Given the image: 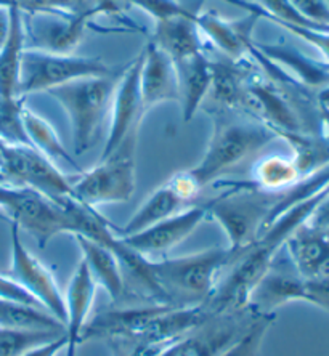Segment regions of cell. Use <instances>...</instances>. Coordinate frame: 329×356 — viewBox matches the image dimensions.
<instances>
[{"instance_id":"6da1fadb","label":"cell","mask_w":329,"mask_h":356,"mask_svg":"<svg viewBox=\"0 0 329 356\" xmlns=\"http://www.w3.org/2000/svg\"><path fill=\"white\" fill-rule=\"evenodd\" d=\"M328 193L329 186L288 209L267 229H264L248 249L239 252L236 260L230 265L228 275L218 281L216 292L206 305L212 315L238 312L249 307V298L255 286L268 273L271 265L283 252L288 239L302 225L309 222Z\"/></svg>"},{"instance_id":"7a4b0ae2","label":"cell","mask_w":329,"mask_h":356,"mask_svg":"<svg viewBox=\"0 0 329 356\" xmlns=\"http://www.w3.org/2000/svg\"><path fill=\"white\" fill-rule=\"evenodd\" d=\"M209 218L220 225L228 249L243 252L264 229L288 211L283 191L260 190L250 181L223 183L222 191L204 202Z\"/></svg>"},{"instance_id":"3957f363","label":"cell","mask_w":329,"mask_h":356,"mask_svg":"<svg viewBox=\"0 0 329 356\" xmlns=\"http://www.w3.org/2000/svg\"><path fill=\"white\" fill-rule=\"evenodd\" d=\"M209 113L212 134L204 156L193 169H188L202 190L278 138L275 130L248 114L218 106Z\"/></svg>"},{"instance_id":"277c9868","label":"cell","mask_w":329,"mask_h":356,"mask_svg":"<svg viewBox=\"0 0 329 356\" xmlns=\"http://www.w3.org/2000/svg\"><path fill=\"white\" fill-rule=\"evenodd\" d=\"M238 255L228 248H212L177 259H150V273L166 305L202 307L216 292L222 271Z\"/></svg>"},{"instance_id":"5b68a950","label":"cell","mask_w":329,"mask_h":356,"mask_svg":"<svg viewBox=\"0 0 329 356\" xmlns=\"http://www.w3.org/2000/svg\"><path fill=\"white\" fill-rule=\"evenodd\" d=\"M140 127L134 129L106 158L72 177L76 199L93 209L127 202L137 186V146Z\"/></svg>"},{"instance_id":"8992f818","label":"cell","mask_w":329,"mask_h":356,"mask_svg":"<svg viewBox=\"0 0 329 356\" xmlns=\"http://www.w3.org/2000/svg\"><path fill=\"white\" fill-rule=\"evenodd\" d=\"M119 74L82 77L47 93L58 102L70 118L76 154H83L95 143L98 129L111 104Z\"/></svg>"},{"instance_id":"52a82bcc","label":"cell","mask_w":329,"mask_h":356,"mask_svg":"<svg viewBox=\"0 0 329 356\" xmlns=\"http://www.w3.org/2000/svg\"><path fill=\"white\" fill-rule=\"evenodd\" d=\"M0 213L31 234L40 249L58 234L76 233L74 218L61 204L26 186H0Z\"/></svg>"},{"instance_id":"ba28073f","label":"cell","mask_w":329,"mask_h":356,"mask_svg":"<svg viewBox=\"0 0 329 356\" xmlns=\"http://www.w3.org/2000/svg\"><path fill=\"white\" fill-rule=\"evenodd\" d=\"M111 67L100 58L55 54L26 47L21 56L18 93L21 98L31 93L49 92L82 77L109 74Z\"/></svg>"},{"instance_id":"9c48e42d","label":"cell","mask_w":329,"mask_h":356,"mask_svg":"<svg viewBox=\"0 0 329 356\" xmlns=\"http://www.w3.org/2000/svg\"><path fill=\"white\" fill-rule=\"evenodd\" d=\"M289 302L312 303L329 315V280L302 276L286 255L284 259L278 255L250 294L249 307L259 313H276V308Z\"/></svg>"},{"instance_id":"30bf717a","label":"cell","mask_w":329,"mask_h":356,"mask_svg":"<svg viewBox=\"0 0 329 356\" xmlns=\"http://www.w3.org/2000/svg\"><path fill=\"white\" fill-rule=\"evenodd\" d=\"M0 172L10 185L31 188L58 204L74 196L72 177L31 145L5 143Z\"/></svg>"},{"instance_id":"8fae6325","label":"cell","mask_w":329,"mask_h":356,"mask_svg":"<svg viewBox=\"0 0 329 356\" xmlns=\"http://www.w3.org/2000/svg\"><path fill=\"white\" fill-rule=\"evenodd\" d=\"M10 243H12V265L5 276L28 292L39 303L42 310L50 313L65 326L66 300L54 271L26 249L21 241V229L15 223H10Z\"/></svg>"},{"instance_id":"7c38bea8","label":"cell","mask_w":329,"mask_h":356,"mask_svg":"<svg viewBox=\"0 0 329 356\" xmlns=\"http://www.w3.org/2000/svg\"><path fill=\"white\" fill-rule=\"evenodd\" d=\"M201 191L202 188L190 170H182L179 174H174L164 185L156 188L153 195L137 209V212L130 217L124 227H114V234L127 236V234L142 232V229L167 217L175 216L184 209L190 207V204L196 201Z\"/></svg>"},{"instance_id":"4fadbf2b","label":"cell","mask_w":329,"mask_h":356,"mask_svg":"<svg viewBox=\"0 0 329 356\" xmlns=\"http://www.w3.org/2000/svg\"><path fill=\"white\" fill-rule=\"evenodd\" d=\"M140 67H142V51L119 72L109 104L111 122L100 158H106L134 129L142 127L146 111L140 90Z\"/></svg>"},{"instance_id":"5bb4252c","label":"cell","mask_w":329,"mask_h":356,"mask_svg":"<svg viewBox=\"0 0 329 356\" xmlns=\"http://www.w3.org/2000/svg\"><path fill=\"white\" fill-rule=\"evenodd\" d=\"M209 218L206 204H193L175 216L167 217L161 222L151 225L142 232L127 234V236H116L135 252L145 255H163L170 252L180 243L191 236L198 227Z\"/></svg>"},{"instance_id":"9a60e30c","label":"cell","mask_w":329,"mask_h":356,"mask_svg":"<svg viewBox=\"0 0 329 356\" xmlns=\"http://www.w3.org/2000/svg\"><path fill=\"white\" fill-rule=\"evenodd\" d=\"M88 19L90 17H87V15L74 13H31L29 21L24 18L26 40H33L31 49L67 54L79 44Z\"/></svg>"},{"instance_id":"2e32d148","label":"cell","mask_w":329,"mask_h":356,"mask_svg":"<svg viewBox=\"0 0 329 356\" xmlns=\"http://www.w3.org/2000/svg\"><path fill=\"white\" fill-rule=\"evenodd\" d=\"M140 90L146 113L161 103L179 102V77L175 63L151 40L142 50Z\"/></svg>"},{"instance_id":"e0dca14e","label":"cell","mask_w":329,"mask_h":356,"mask_svg":"<svg viewBox=\"0 0 329 356\" xmlns=\"http://www.w3.org/2000/svg\"><path fill=\"white\" fill-rule=\"evenodd\" d=\"M259 19L260 17L255 12H249L243 19H225L214 12L196 15L201 35L211 40L223 56L232 60H244V55L254 44L252 31Z\"/></svg>"},{"instance_id":"ac0fdd59","label":"cell","mask_w":329,"mask_h":356,"mask_svg":"<svg viewBox=\"0 0 329 356\" xmlns=\"http://www.w3.org/2000/svg\"><path fill=\"white\" fill-rule=\"evenodd\" d=\"M286 257L297 273L315 280H329V229L307 222L284 245Z\"/></svg>"},{"instance_id":"d6986e66","label":"cell","mask_w":329,"mask_h":356,"mask_svg":"<svg viewBox=\"0 0 329 356\" xmlns=\"http://www.w3.org/2000/svg\"><path fill=\"white\" fill-rule=\"evenodd\" d=\"M95 291L97 282L93 281L86 261L81 260L74 275L71 277L65 296L66 356L77 355V347H79V343H82V332L87 326V319L92 312L93 300H95Z\"/></svg>"},{"instance_id":"ffe728a7","label":"cell","mask_w":329,"mask_h":356,"mask_svg":"<svg viewBox=\"0 0 329 356\" xmlns=\"http://www.w3.org/2000/svg\"><path fill=\"white\" fill-rule=\"evenodd\" d=\"M196 15H180V17L156 21L150 40L169 55L174 63L202 54L204 44L198 29Z\"/></svg>"},{"instance_id":"44dd1931","label":"cell","mask_w":329,"mask_h":356,"mask_svg":"<svg viewBox=\"0 0 329 356\" xmlns=\"http://www.w3.org/2000/svg\"><path fill=\"white\" fill-rule=\"evenodd\" d=\"M72 238L79 245L82 260L90 270V275L97 286L100 284L106 291L111 302H122L125 298V276L118 255L104 244L82 236V234H74Z\"/></svg>"},{"instance_id":"7402d4cb","label":"cell","mask_w":329,"mask_h":356,"mask_svg":"<svg viewBox=\"0 0 329 356\" xmlns=\"http://www.w3.org/2000/svg\"><path fill=\"white\" fill-rule=\"evenodd\" d=\"M177 77H179V102L182 104V118L185 122L196 116L206 97L211 92L212 71L211 60L204 51L190 58L177 61Z\"/></svg>"},{"instance_id":"603a6c76","label":"cell","mask_w":329,"mask_h":356,"mask_svg":"<svg viewBox=\"0 0 329 356\" xmlns=\"http://www.w3.org/2000/svg\"><path fill=\"white\" fill-rule=\"evenodd\" d=\"M211 71L212 83L209 93L216 106L230 111H241L248 79L252 72L246 61L232 60L222 55V58L211 60Z\"/></svg>"},{"instance_id":"cb8c5ba5","label":"cell","mask_w":329,"mask_h":356,"mask_svg":"<svg viewBox=\"0 0 329 356\" xmlns=\"http://www.w3.org/2000/svg\"><path fill=\"white\" fill-rule=\"evenodd\" d=\"M10 34L0 49V97L21 98L18 93L21 56L26 49L24 13L18 7L10 5Z\"/></svg>"},{"instance_id":"d4e9b609","label":"cell","mask_w":329,"mask_h":356,"mask_svg":"<svg viewBox=\"0 0 329 356\" xmlns=\"http://www.w3.org/2000/svg\"><path fill=\"white\" fill-rule=\"evenodd\" d=\"M21 118H23L26 137H28L29 145L33 146V148L40 151L45 158L55 162L58 167L70 165L77 172V174L82 172L81 167H77L74 158L67 153L66 146L63 145L58 132H56L55 127L49 122V120L42 118L40 114L34 113L33 109H29L26 104L23 106V111H21Z\"/></svg>"},{"instance_id":"484cf974","label":"cell","mask_w":329,"mask_h":356,"mask_svg":"<svg viewBox=\"0 0 329 356\" xmlns=\"http://www.w3.org/2000/svg\"><path fill=\"white\" fill-rule=\"evenodd\" d=\"M302 178L294 159L281 154L265 156L252 167L250 183L265 191H283L294 186Z\"/></svg>"},{"instance_id":"4316f807","label":"cell","mask_w":329,"mask_h":356,"mask_svg":"<svg viewBox=\"0 0 329 356\" xmlns=\"http://www.w3.org/2000/svg\"><path fill=\"white\" fill-rule=\"evenodd\" d=\"M61 334L65 332L0 326V356H21L35 345L49 342Z\"/></svg>"},{"instance_id":"83f0119b","label":"cell","mask_w":329,"mask_h":356,"mask_svg":"<svg viewBox=\"0 0 329 356\" xmlns=\"http://www.w3.org/2000/svg\"><path fill=\"white\" fill-rule=\"evenodd\" d=\"M275 319L276 313H260L248 331L217 356H259L264 339Z\"/></svg>"},{"instance_id":"f1b7e54d","label":"cell","mask_w":329,"mask_h":356,"mask_svg":"<svg viewBox=\"0 0 329 356\" xmlns=\"http://www.w3.org/2000/svg\"><path fill=\"white\" fill-rule=\"evenodd\" d=\"M23 98L0 97V138L12 145H29L23 127Z\"/></svg>"},{"instance_id":"f546056e","label":"cell","mask_w":329,"mask_h":356,"mask_svg":"<svg viewBox=\"0 0 329 356\" xmlns=\"http://www.w3.org/2000/svg\"><path fill=\"white\" fill-rule=\"evenodd\" d=\"M125 3H132L135 7L145 10L154 18V21L195 13L185 5H182L179 0H125Z\"/></svg>"},{"instance_id":"4dcf8cb0","label":"cell","mask_w":329,"mask_h":356,"mask_svg":"<svg viewBox=\"0 0 329 356\" xmlns=\"http://www.w3.org/2000/svg\"><path fill=\"white\" fill-rule=\"evenodd\" d=\"M174 343V342H172ZM170 343H109L114 356H159Z\"/></svg>"},{"instance_id":"1f68e13d","label":"cell","mask_w":329,"mask_h":356,"mask_svg":"<svg viewBox=\"0 0 329 356\" xmlns=\"http://www.w3.org/2000/svg\"><path fill=\"white\" fill-rule=\"evenodd\" d=\"M0 297L8 298V300H13V302L24 303V305L40 308L39 303L35 302L28 292L21 289V287L18 284H15L8 276H3V275H0Z\"/></svg>"},{"instance_id":"d6a6232c","label":"cell","mask_w":329,"mask_h":356,"mask_svg":"<svg viewBox=\"0 0 329 356\" xmlns=\"http://www.w3.org/2000/svg\"><path fill=\"white\" fill-rule=\"evenodd\" d=\"M66 348V339L65 334L49 340V342H44L40 345H35V347L29 348L28 352H24L21 356H58L61 350Z\"/></svg>"},{"instance_id":"836d02e7","label":"cell","mask_w":329,"mask_h":356,"mask_svg":"<svg viewBox=\"0 0 329 356\" xmlns=\"http://www.w3.org/2000/svg\"><path fill=\"white\" fill-rule=\"evenodd\" d=\"M309 223L315 228L329 229V193L323 197V201L318 204V207L310 217Z\"/></svg>"},{"instance_id":"e575fe53","label":"cell","mask_w":329,"mask_h":356,"mask_svg":"<svg viewBox=\"0 0 329 356\" xmlns=\"http://www.w3.org/2000/svg\"><path fill=\"white\" fill-rule=\"evenodd\" d=\"M10 23H12V17H10V5L0 3V49L5 45L10 34Z\"/></svg>"},{"instance_id":"d590c367","label":"cell","mask_w":329,"mask_h":356,"mask_svg":"<svg viewBox=\"0 0 329 356\" xmlns=\"http://www.w3.org/2000/svg\"><path fill=\"white\" fill-rule=\"evenodd\" d=\"M5 143H7V141H3L2 138H0V167H2V159H3V148H5Z\"/></svg>"},{"instance_id":"8d00e7d4","label":"cell","mask_w":329,"mask_h":356,"mask_svg":"<svg viewBox=\"0 0 329 356\" xmlns=\"http://www.w3.org/2000/svg\"><path fill=\"white\" fill-rule=\"evenodd\" d=\"M3 185H10V183L7 180V177H5L2 172H0V186H3Z\"/></svg>"},{"instance_id":"74e56055","label":"cell","mask_w":329,"mask_h":356,"mask_svg":"<svg viewBox=\"0 0 329 356\" xmlns=\"http://www.w3.org/2000/svg\"><path fill=\"white\" fill-rule=\"evenodd\" d=\"M0 3H2V5H12V0H0Z\"/></svg>"},{"instance_id":"f35d334b","label":"cell","mask_w":329,"mask_h":356,"mask_svg":"<svg viewBox=\"0 0 329 356\" xmlns=\"http://www.w3.org/2000/svg\"><path fill=\"white\" fill-rule=\"evenodd\" d=\"M326 2H328V3H329V0H326Z\"/></svg>"}]
</instances>
